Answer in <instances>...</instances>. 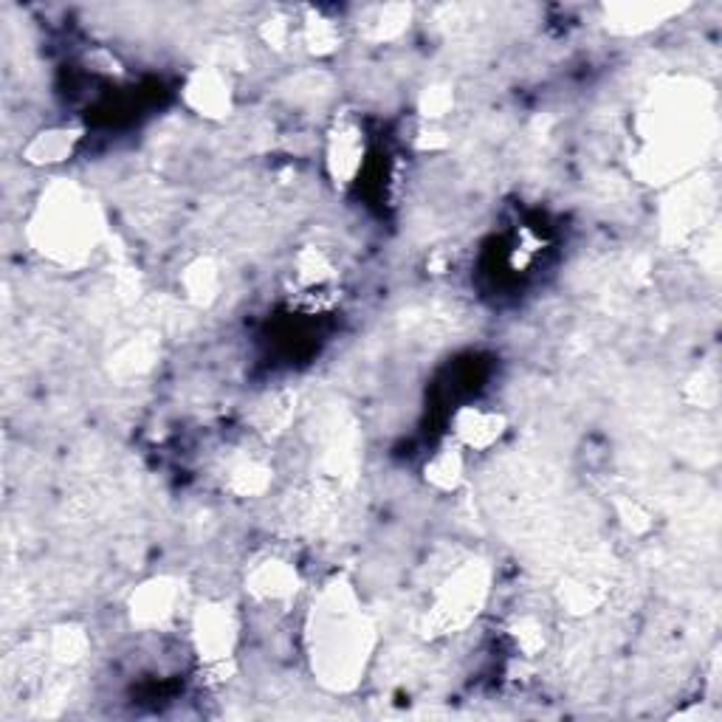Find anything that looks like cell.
Instances as JSON below:
<instances>
[{
	"label": "cell",
	"mask_w": 722,
	"mask_h": 722,
	"mask_svg": "<svg viewBox=\"0 0 722 722\" xmlns=\"http://www.w3.org/2000/svg\"><path fill=\"white\" fill-rule=\"evenodd\" d=\"M300 40L306 43V48L316 57H327L338 48V26L333 20L320 18V14H311V18L302 23L300 29Z\"/></svg>",
	"instance_id": "ac0fdd59"
},
{
	"label": "cell",
	"mask_w": 722,
	"mask_h": 722,
	"mask_svg": "<svg viewBox=\"0 0 722 722\" xmlns=\"http://www.w3.org/2000/svg\"><path fill=\"white\" fill-rule=\"evenodd\" d=\"M260 37L266 40L268 46L277 48V52H280V48H286L288 43H291L293 23L288 18H271V20H266V23H263V26H260Z\"/></svg>",
	"instance_id": "7402d4cb"
},
{
	"label": "cell",
	"mask_w": 722,
	"mask_h": 722,
	"mask_svg": "<svg viewBox=\"0 0 722 722\" xmlns=\"http://www.w3.org/2000/svg\"><path fill=\"white\" fill-rule=\"evenodd\" d=\"M293 412H297V396L291 390H277L263 398L252 412L254 430L263 435H280L291 426Z\"/></svg>",
	"instance_id": "8fae6325"
},
{
	"label": "cell",
	"mask_w": 722,
	"mask_h": 722,
	"mask_svg": "<svg viewBox=\"0 0 722 722\" xmlns=\"http://www.w3.org/2000/svg\"><path fill=\"white\" fill-rule=\"evenodd\" d=\"M237 638H241V621L235 607L226 601H203L192 612V646L203 666L232 664Z\"/></svg>",
	"instance_id": "277c9868"
},
{
	"label": "cell",
	"mask_w": 722,
	"mask_h": 722,
	"mask_svg": "<svg viewBox=\"0 0 722 722\" xmlns=\"http://www.w3.org/2000/svg\"><path fill=\"white\" fill-rule=\"evenodd\" d=\"M452 426H455V443L460 449L488 452L506 435L508 421L502 412L469 403V407H460V410L455 412Z\"/></svg>",
	"instance_id": "ba28073f"
},
{
	"label": "cell",
	"mask_w": 722,
	"mask_h": 722,
	"mask_svg": "<svg viewBox=\"0 0 722 722\" xmlns=\"http://www.w3.org/2000/svg\"><path fill=\"white\" fill-rule=\"evenodd\" d=\"M181 286L192 306H209L221 291V271H218L215 260L198 257L189 263L181 274Z\"/></svg>",
	"instance_id": "4fadbf2b"
},
{
	"label": "cell",
	"mask_w": 722,
	"mask_h": 722,
	"mask_svg": "<svg viewBox=\"0 0 722 722\" xmlns=\"http://www.w3.org/2000/svg\"><path fill=\"white\" fill-rule=\"evenodd\" d=\"M274 471L263 460H241L229 469V491L237 497H263L271 488Z\"/></svg>",
	"instance_id": "9a60e30c"
},
{
	"label": "cell",
	"mask_w": 722,
	"mask_h": 722,
	"mask_svg": "<svg viewBox=\"0 0 722 722\" xmlns=\"http://www.w3.org/2000/svg\"><path fill=\"white\" fill-rule=\"evenodd\" d=\"M511 638H514L516 649L525 657H536L545 649V626L534 615H522L514 626H511Z\"/></svg>",
	"instance_id": "ffe728a7"
},
{
	"label": "cell",
	"mask_w": 722,
	"mask_h": 722,
	"mask_svg": "<svg viewBox=\"0 0 722 722\" xmlns=\"http://www.w3.org/2000/svg\"><path fill=\"white\" fill-rule=\"evenodd\" d=\"M88 646H91L88 632H85L82 626L66 624L52 632V638H48V655H52L59 666H77L79 660L88 655Z\"/></svg>",
	"instance_id": "2e32d148"
},
{
	"label": "cell",
	"mask_w": 722,
	"mask_h": 722,
	"mask_svg": "<svg viewBox=\"0 0 722 722\" xmlns=\"http://www.w3.org/2000/svg\"><path fill=\"white\" fill-rule=\"evenodd\" d=\"M488 590L491 570L482 562H466L449 573L426 610V635H452L466 630L486 607Z\"/></svg>",
	"instance_id": "3957f363"
},
{
	"label": "cell",
	"mask_w": 722,
	"mask_h": 722,
	"mask_svg": "<svg viewBox=\"0 0 722 722\" xmlns=\"http://www.w3.org/2000/svg\"><path fill=\"white\" fill-rule=\"evenodd\" d=\"M410 7H381L373 12L370 23L367 26V37L376 40V43H390V40L401 37L410 26Z\"/></svg>",
	"instance_id": "d6986e66"
},
{
	"label": "cell",
	"mask_w": 722,
	"mask_h": 722,
	"mask_svg": "<svg viewBox=\"0 0 722 722\" xmlns=\"http://www.w3.org/2000/svg\"><path fill=\"white\" fill-rule=\"evenodd\" d=\"M32 243L57 263H79L97 246V218L77 184H54L32 221Z\"/></svg>",
	"instance_id": "7a4b0ae2"
},
{
	"label": "cell",
	"mask_w": 722,
	"mask_h": 722,
	"mask_svg": "<svg viewBox=\"0 0 722 722\" xmlns=\"http://www.w3.org/2000/svg\"><path fill=\"white\" fill-rule=\"evenodd\" d=\"M184 607V581L176 576H153L127 599V615L136 630L156 632L178 619Z\"/></svg>",
	"instance_id": "5b68a950"
},
{
	"label": "cell",
	"mask_w": 722,
	"mask_h": 722,
	"mask_svg": "<svg viewBox=\"0 0 722 722\" xmlns=\"http://www.w3.org/2000/svg\"><path fill=\"white\" fill-rule=\"evenodd\" d=\"M313 671L331 689H353L365 675L373 649V624L362 612L356 590L336 579L313 601L311 615Z\"/></svg>",
	"instance_id": "6da1fadb"
},
{
	"label": "cell",
	"mask_w": 722,
	"mask_h": 722,
	"mask_svg": "<svg viewBox=\"0 0 722 722\" xmlns=\"http://www.w3.org/2000/svg\"><path fill=\"white\" fill-rule=\"evenodd\" d=\"M300 573L291 562L266 556L248 570L246 590L260 604H288L300 592Z\"/></svg>",
	"instance_id": "52a82bcc"
},
{
	"label": "cell",
	"mask_w": 722,
	"mask_h": 722,
	"mask_svg": "<svg viewBox=\"0 0 722 722\" xmlns=\"http://www.w3.org/2000/svg\"><path fill=\"white\" fill-rule=\"evenodd\" d=\"M327 173L336 184H351L365 164V133L353 122H338L327 136Z\"/></svg>",
	"instance_id": "9c48e42d"
},
{
	"label": "cell",
	"mask_w": 722,
	"mask_h": 722,
	"mask_svg": "<svg viewBox=\"0 0 722 722\" xmlns=\"http://www.w3.org/2000/svg\"><path fill=\"white\" fill-rule=\"evenodd\" d=\"M675 12L671 7H652V3H632V7H615L610 9V18L615 20L612 26L621 32H646V29L657 26L660 20H666Z\"/></svg>",
	"instance_id": "e0dca14e"
},
{
	"label": "cell",
	"mask_w": 722,
	"mask_h": 722,
	"mask_svg": "<svg viewBox=\"0 0 722 722\" xmlns=\"http://www.w3.org/2000/svg\"><path fill=\"white\" fill-rule=\"evenodd\" d=\"M79 142V131H68V127H52L43 131L29 142L26 162L32 164H57L66 162L74 153Z\"/></svg>",
	"instance_id": "5bb4252c"
},
{
	"label": "cell",
	"mask_w": 722,
	"mask_h": 722,
	"mask_svg": "<svg viewBox=\"0 0 722 722\" xmlns=\"http://www.w3.org/2000/svg\"><path fill=\"white\" fill-rule=\"evenodd\" d=\"M452 108H455V93H452V88H446V85H432V88H426V91L421 93V99H418V111H421L423 119H430V124L437 122L441 116H446Z\"/></svg>",
	"instance_id": "44dd1931"
},
{
	"label": "cell",
	"mask_w": 722,
	"mask_h": 722,
	"mask_svg": "<svg viewBox=\"0 0 722 722\" xmlns=\"http://www.w3.org/2000/svg\"><path fill=\"white\" fill-rule=\"evenodd\" d=\"M184 104L203 119H223L232 113L235 91L226 71L215 66L196 68L184 82Z\"/></svg>",
	"instance_id": "8992f818"
},
{
	"label": "cell",
	"mask_w": 722,
	"mask_h": 722,
	"mask_svg": "<svg viewBox=\"0 0 722 722\" xmlns=\"http://www.w3.org/2000/svg\"><path fill=\"white\" fill-rule=\"evenodd\" d=\"M463 475H466V460H463V449L455 441L441 446V449L426 460V466H423V480L430 482L435 491H441V495L457 491L463 482Z\"/></svg>",
	"instance_id": "30bf717a"
},
{
	"label": "cell",
	"mask_w": 722,
	"mask_h": 722,
	"mask_svg": "<svg viewBox=\"0 0 722 722\" xmlns=\"http://www.w3.org/2000/svg\"><path fill=\"white\" fill-rule=\"evenodd\" d=\"M293 277L308 291H325L336 277V266H333L331 254L320 246H306L293 257Z\"/></svg>",
	"instance_id": "7c38bea8"
}]
</instances>
